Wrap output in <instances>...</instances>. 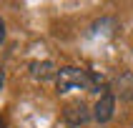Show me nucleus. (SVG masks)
<instances>
[{
  "mask_svg": "<svg viewBox=\"0 0 133 128\" xmlns=\"http://www.w3.org/2000/svg\"><path fill=\"white\" fill-rule=\"evenodd\" d=\"M90 80H93V73L90 70H83V68H75V65H65V68H58L55 88H58V93L90 90Z\"/></svg>",
  "mask_w": 133,
  "mask_h": 128,
  "instance_id": "nucleus-1",
  "label": "nucleus"
},
{
  "mask_svg": "<svg viewBox=\"0 0 133 128\" xmlns=\"http://www.w3.org/2000/svg\"><path fill=\"white\" fill-rule=\"evenodd\" d=\"M90 116L93 113L88 111V105L83 103V100H75V103H68L65 108H63V118H65L68 126H85L90 120Z\"/></svg>",
  "mask_w": 133,
  "mask_h": 128,
  "instance_id": "nucleus-2",
  "label": "nucleus"
},
{
  "mask_svg": "<svg viewBox=\"0 0 133 128\" xmlns=\"http://www.w3.org/2000/svg\"><path fill=\"white\" fill-rule=\"evenodd\" d=\"M113 111H116V96L113 93H101L96 108H93V118L98 123H108L113 118Z\"/></svg>",
  "mask_w": 133,
  "mask_h": 128,
  "instance_id": "nucleus-3",
  "label": "nucleus"
},
{
  "mask_svg": "<svg viewBox=\"0 0 133 128\" xmlns=\"http://www.w3.org/2000/svg\"><path fill=\"white\" fill-rule=\"evenodd\" d=\"M113 93L118 98H123V100H133V73L131 70H123V73L113 80Z\"/></svg>",
  "mask_w": 133,
  "mask_h": 128,
  "instance_id": "nucleus-4",
  "label": "nucleus"
},
{
  "mask_svg": "<svg viewBox=\"0 0 133 128\" xmlns=\"http://www.w3.org/2000/svg\"><path fill=\"white\" fill-rule=\"evenodd\" d=\"M30 75L35 80H50L58 75V65L53 60H35V63H30Z\"/></svg>",
  "mask_w": 133,
  "mask_h": 128,
  "instance_id": "nucleus-5",
  "label": "nucleus"
},
{
  "mask_svg": "<svg viewBox=\"0 0 133 128\" xmlns=\"http://www.w3.org/2000/svg\"><path fill=\"white\" fill-rule=\"evenodd\" d=\"M5 40V23H3V18H0V43Z\"/></svg>",
  "mask_w": 133,
  "mask_h": 128,
  "instance_id": "nucleus-6",
  "label": "nucleus"
},
{
  "mask_svg": "<svg viewBox=\"0 0 133 128\" xmlns=\"http://www.w3.org/2000/svg\"><path fill=\"white\" fill-rule=\"evenodd\" d=\"M3 83H5V70H3V65H0V88H3Z\"/></svg>",
  "mask_w": 133,
  "mask_h": 128,
  "instance_id": "nucleus-7",
  "label": "nucleus"
},
{
  "mask_svg": "<svg viewBox=\"0 0 133 128\" xmlns=\"http://www.w3.org/2000/svg\"><path fill=\"white\" fill-rule=\"evenodd\" d=\"M0 128H5V120H3V118H0Z\"/></svg>",
  "mask_w": 133,
  "mask_h": 128,
  "instance_id": "nucleus-8",
  "label": "nucleus"
}]
</instances>
